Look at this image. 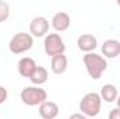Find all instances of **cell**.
Returning <instances> with one entry per match:
<instances>
[{"label": "cell", "mask_w": 120, "mask_h": 119, "mask_svg": "<svg viewBox=\"0 0 120 119\" xmlns=\"http://www.w3.org/2000/svg\"><path fill=\"white\" fill-rule=\"evenodd\" d=\"M82 60H84L88 76L94 80H99L101 76L103 74V71L108 69V62L102 55L91 52V53H87Z\"/></svg>", "instance_id": "cell-1"}, {"label": "cell", "mask_w": 120, "mask_h": 119, "mask_svg": "<svg viewBox=\"0 0 120 119\" xmlns=\"http://www.w3.org/2000/svg\"><path fill=\"white\" fill-rule=\"evenodd\" d=\"M101 98L106 102H115L119 97V92L117 88L113 86V84H105L102 88H101Z\"/></svg>", "instance_id": "cell-13"}, {"label": "cell", "mask_w": 120, "mask_h": 119, "mask_svg": "<svg viewBox=\"0 0 120 119\" xmlns=\"http://www.w3.org/2000/svg\"><path fill=\"white\" fill-rule=\"evenodd\" d=\"M43 48H45V53L48 56H52V58L56 55H63L66 51L64 41L59 34H48L45 36Z\"/></svg>", "instance_id": "cell-5"}, {"label": "cell", "mask_w": 120, "mask_h": 119, "mask_svg": "<svg viewBox=\"0 0 120 119\" xmlns=\"http://www.w3.org/2000/svg\"><path fill=\"white\" fill-rule=\"evenodd\" d=\"M116 101H117V108H120V95L117 97V99H116Z\"/></svg>", "instance_id": "cell-19"}, {"label": "cell", "mask_w": 120, "mask_h": 119, "mask_svg": "<svg viewBox=\"0 0 120 119\" xmlns=\"http://www.w3.org/2000/svg\"><path fill=\"white\" fill-rule=\"evenodd\" d=\"M101 105H102L101 95L96 94V92H88L80 101V111L87 118H94V116H96L99 114Z\"/></svg>", "instance_id": "cell-2"}, {"label": "cell", "mask_w": 120, "mask_h": 119, "mask_svg": "<svg viewBox=\"0 0 120 119\" xmlns=\"http://www.w3.org/2000/svg\"><path fill=\"white\" fill-rule=\"evenodd\" d=\"M21 101L28 105V107H36L43 104L45 101H48V94L46 91L38 86H28L21 91L20 94Z\"/></svg>", "instance_id": "cell-3"}, {"label": "cell", "mask_w": 120, "mask_h": 119, "mask_svg": "<svg viewBox=\"0 0 120 119\" xmlns=\"http://www.w3.org/2000/svg\"><path fill=\"white\" fill-rule=\"evenodd\" d=\"M102 53L105 58L113 59L120 55V42L117 39H106L102 45Z\"/></svg>", "instance_id": "cell-11"}, {"label": "cell", "mask_w": 120, "mask_h": 119, "mask_svg": "<svg viewBox=\"0 0 120 119\" xmlns=\"http://www.w3.org/2000/svg\"><path fill=\"white\" fill-rule=\"evenodd\" d=\"M68 119H88V118L85 115H82V114H73Z\"/></svg>", "instance_id": "cell-18"}, {"label": "cell", "mask_w": 120, "mask_h": 119, "mask_svg": "<svg viewBox=\"0 0 120 119\" xmlns=\"http://www.w3.org/2000/svg\"><path fill=\"white\" fill-rule=\"evenodd\" d=\"M7 97H8V92H7V90L4 88L3 86H0V105L7 99Z\"/></svg>", "instance_id": "cell-16"}, {"label": "cell", "mask_w": 120, "mask_h": 119, "mask_svg": "<svg viewBox=\"0 0 120 119\" xmlns=\"http://www.w3.org/2000/svg\"><path fill=\"white\" fill-rule=\"evenodd\" d=\"M36 67L38 66L32 58H22L18 62V73H20V76H22L25 79H31V76L34 74Z\"/></svg>", "instance_id": "cell-10"}, {"label": "cell", "mask_w": 120, "mask_h": 119, "mask_svg": "<svg viewBox=\"0 0 120 119\" xmlns=\"http://www.w3.org/2000/svg\"><path fill=\"white\" fill-rule=\"evenodd\" d=\"M8 17H10V6L7 1L0 0V23L6 21Z\"/></svg>", "instance_id": "cell-15"}, {"label": "cell", "mask_w": 120, "mask_h": 119, "mask_svg": "<svg viewBox=\"0 0 120 119\" xmlns=\"http://www.w3.org/2000/svg\"><path fill=\"white\" fill-rule=\"evenodd\" d=\"M109 119H120V108H113L109 112Z\"/></svg>", "instance_id": "cell-17"}, {"label": "cell", "mask_w": 120, "mask_h": 119, "mask_svg": "<svg viewBox=\"0 0 120 119\" xmlns=\"http://www.w3.org/2000/svg\"><path fill=\"white\" fill-rule=\"evenodd\" d=\"M77 46L80 51L82 52H87V53H91L96 46H98V41L96 38L92 35V34H82L78 36L77 39Z\"/></svg>", "instance_id": "cell-7"}, {"label": "cell", "mask_w": 120, "mask_h": 119, "mask_svg": "<svg viewBox=\"0 0 120 119\" xmlns=\"http://www.w3.org/2000/svg\"><path fill=\"white\" fill-rule=\"evenodd\" d=\"M39 115L42 119H55L59 115V107L53 101H45L39 105Z\"/></svg>", "instance_id": "cell-9"}, {"label": "cell", "mask_w": 120, "mask_h": 119, "mask_svg": "<svg viewBox=\"0 0 120 119\" xmlns=\"http://www.w3.org/2000/svg\"><path fill=\"white\" fill-rule=\"evenodd\" d=\"M34 45V38L31 34L27 32H18L15 34L11 39H10V44H8V49L11 53L14 55H20V53H24L27 51H30Z\"/></svg>", "instance_id": "cell-4"}, {"label": "cell", "mask_w": 120, "mask_h": 119, "mask_svg": "<svg viewBox=\"0 0 120 119\" xmlns=\"http://www.w3.org/2000/svg\"><path fill=\"white\" fill-rule=\"evenodd\" d=\"M48 31H49V21L42 16L35 17L30 23V34L32 36H36V38L45 36Z\"/></svg>", "instance_id": "cell-6"}, {"label": "cell", "mask_w": 120, "mask_h": 119, "mask_svg": "<svg viewBox=\"0 0 120 119\" xmlns=\"http://www.w3.org/2000/svg\"><path fill=\"white\" fill-rule=\"evenodd\" d=\"M70 24H71V18L67 13L64 11H60L56 13L52 18V27L57 32H63V31H67L70 28Z\"/></svg>", "instance_id": "cell-8"}, {"label": "cell", "mask_w": 120, "mask_h": 119, "mask_svg": "<svg viewBox=\"0 0 120 119\" xmlns=\"http://www.w3.org/2000/svg\"><path fill=\"white\" fill-rule=\"evenodd\" d=\"M48 70H46V67H43V66H38L36 67V70L34 71V74L31 76V83L34 84V86H41V84H45L46 81H48Z\"/></svg>", "instance_id": "cell-14"}, {"label": "cell", "mask_w": 120, "mask_h": 119, "mask_svg": "<svg viewBox=\"0 0 120 119\" xmlns=\"http://www.w3.org/2000/svg\"><path fill=\"white\" fill-rule=\"evenodd\" d=\"M67 64H68V60H67V56L64 53L63 55H56V56L52 58L50 69L55 74H63L67 70Z\"/></svg>", "instance_id": "cell-12"}]
</instances>
